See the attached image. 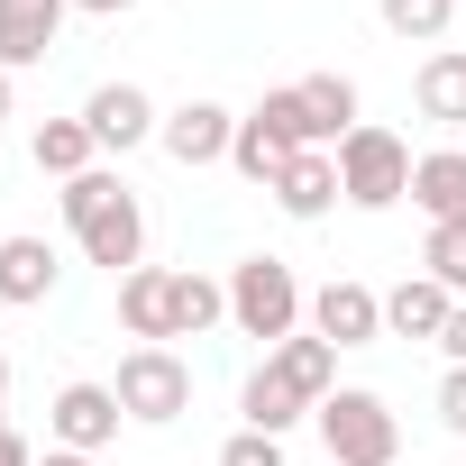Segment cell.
<instances>
[{"label": "cell", "mask_w": 466, "mask_h": 466, "mask_svg": "<svg viewBox=\"0 0 466 466\" xmlns=\"http://www.w3.org/2000/svg\"><path fill=\"white\" fill-rule=\"evenodd\" d=\"M65 219H74V238H83L92 266L137 275V257H147V210H137V192H128L110 165H92V174L65 183Z\"/></svg>", "instance_id": "6da1fadb"}, {"label": "cell", "mask_w": 466, "mask_h": 466, "mask_svg": "<svg viewBox=\"0 0 466 466\" xmlns=\"http://www.w3.org/2000/svg\"><path fill=\"white\" fill-rule=\"evenodd\" d=\"M311 420H320V439H329V466H393V457H402V420H393V402L366 393V384H339Z\"/></svg>", "instance_id": "7a4b0ae2"}, {"label": "cell", "mask_w": 466, "mask_h": 466, "mask_svg": "<svg viewBox=\"0 0 466 466\" xmlns=\"http://www.w3.org/2000/svg\"><path fill=\"white\" fill-rule=\"evenodd\" d=\"M329 156H339V192H348L357 210H393V201L411 192V165H420V156H411L393 128H375V119H357Z\"/></svg>", "instance_id": "3957f363"}, {"label": "cell", "mask_w": 466, "mask_h": 466, "mask_svg": "<svg viewBox=\"0 0 466 466\" xmlns=\"http://www.w3.org/2000/svg\"><path fill=\"white\" fill-rule=\"evenodd\" d=\"M228 320H238L248 339H266V348H284L311 320V302H302V284H293L284 257H248L238 275H228Z\"/></svg>", "instance_id": "277c9868"}, {"label": "cell", "mask_w": 466, "mask_h": 466, "mask_svg": "<svg viewBox=\"0 0 466 466\" xmlns=\"http://www.w3.org/2000/svg\"><path fill=\"white\" fill-rule=\"evenodd\" d=\"M110 393H119V411H128V420L165 430V420H183V411H192V366H183L174 348H128V357H119V375H110Z\"/></svg>", "instance_id": "5b68a950"}, {"label": "cell", "mask_w": 466, "mask_h": 466, "mask_svg": "<svg viewBox=\"0 0 466 466\" xmlns=\"http://www.w3.org/2000/svg\"><path fill=\"white\" fill-rule=\"evenodd\" d=\"M311 329H320L329 348H375V339H384V293L357 284V275H329V284L311 293Z\"/></svg>", "instance_id": "8992f818"}, {"label": "cell", "mask_w": 466, "mask_h": 466, "mask_svg": "<svg viewBox=\"0 0 466 466\" xmlns=\"http://www.w3.org/2000/svg\"><path fill=\"white\" fill-rule=\"evenodd\" d=\"M119 393L110 384H65L56 393V411H46V430H56V448H74V457H101L110 439H119Z\"/></svg>", "instance_id": "52a82bcc"}, {"label": "cell", "mask_w": 466, "mask_h": 466, "mask_svg": "<svg viewBox=\"0 0 466 466\" xmlns=\"http://www.w3.org/2000/svg\"><path fill=\"white\" fill-rule=\"evenodd\" d=\"M65 10H74V0H0V74L46 65L56 37H65Z\"/></svg>", "instance_id": "ba28073f"}, {"label": "cell", "mask_w": 466, "mask_h": 466, "mask_svg": "<svg viewBox=\"0 0 466 466\" xmlns=\"http://www.w3.org/2000/svg\"><path fill=\"white\" fill-rule=\"evenodd\" d=\"M156 147H165L174 165H219L228 147H238V119H228L219 101H183V110H165Z\"/></svg>", "instance_id": "9c48e42d"}, {"label": "cell", "mask_w": 466, "mask_h": 466, "mask_svg": "<svg viewBox=\"0 0 466 466\" xmlns=\"http://www.w3.org/2000/svg\"><path fill=\"white\" fill-rule=\"evenodd\" d=\"M83 128H92L101 147H119V156H128V147H147V137L165 128V110H156L137 83H101V92L83 101Z\"/></svg>", "instance_id": "30bf717a"}, {"label": "cell", "mask_w": 466, "mask_h": 466, "mask_svg": "<svg viewBox=\"0 0 466 466\" xmlns=\"http://www.w3.org/2000/svg\"><path fill=\"white\" fill-rule=\"evenodd\" d=\"M119 320H128L137 348H165V339H174V266H137V275H119Z\"/></svg>", "instance_id": "8fae6325"}, {"label": "cell", "mask_w": 466, "mask_h": 466, "mask_svg": "<svg viewBox=\"0 0 466 466\" xmlns=\"http://www.w3.org/2000/svg\"><path fill=\"white\" fill-rule=\"evenodd\" d=\"M266 366H275V375H284V384H293V393H302L311 411H320V402L339 393V348H329L320 329H293L284 348H266Z\"/></svg>", "instance_id": "7c38bea8"}, {"label": "cell", "mask_w": 466, "mask_h": 466, "mask_svg": "<svg viewBox=\"0 0 466 466\" xmlns=\"http://www.w3.org/2000/svg\"><path fill=\"white\" fill-rule=\"evenodd\" d=\"M448 311H457V293H448V284H430V275H402V284L384 293V329H393V339H430V348H439Z\"/></svg>", "instance_id": "4fadbf2b"}, {"label": "cell", "mask_w": 466, "mask_h": 466, "mask_svg": "<svg viewBox=\"0 0 466 466\" xmlns=\"http://www.w3.org/2000/svg\"><path fill=\"white\" fill-rule=\"evenodd\" d=\"M275 201H284V219H320L329 201H348V192H339V156H329V147L293 156V165H284V183H275Z\"/></svg>", "instance_id": "5bb4252c"}, {"label": "cell", "mask_w": 466, "mask_h": 466, "mask_svg": "<svg viewBox=\"0 0 466 466\" xmlns=\"http://www.w3.org/2000/svg\"><path fill=\"white\" fill-rule=\"evenodd\" d=\"M56 275H65V266H56L46 238H0V302H19V311H28V302L56 293Z\"/></svg>", "instance_id": "9a60e30c"}, {"label": "cell", "mask_w": 466, "mask_h": 466, "mask_svg": "<svg viewBox=\"0 0 466 466\" xmlns=\"http://www.w3.org/2000/svg\"><path fill=\"white\" fill-rule=\"evenodd\" d=\"M411 101H420V119H439V128H466V46H439V56L420 65Z\"/></svg>", "instance_id": "2e32d148"}, {"label": "cell", "mask_w": 466, "mask_h": 466, "mask_svg": "<svg viewBox=\"0 0 466 466\" xmlns=\"http://www.w3.org/2000/svg\"><path fill=\"white\" fill-rule=\"evenodd\" d=\"M411 201L430 210V228H439V219H466V147L420 156V165H411Z\"/></svg>", "instance_id": "e0dca14e"}, {"label": "cell", "mask_w": 466, "mask_h": 466, "mask_svg": "<svg viewBox=\"0 0 466 466\" xmlns=\"http://www.w3.org/2000/svg\"><path fill=\"white\" fill-rule=\"evenodd\" d=\"M293 92H302V110H311V147H339V137L357 128V83H348V74H302Z\"/></svg>", "instance_id": "ac0fdd59"}, {"label": "cell", "mask_w": 466, "mask_h": 466, "mask_svg": "<svg viewBox=\"0 0 466 466\" xmlns=\"http://www.w3.org/2000/svg\"><path fill=\"white\" fill-rule=\"evenodd\" d=\"M293 156H311V147H293V137H275V128H266V119H257V110H248V119H238V147H228V165H238V174H248V183H266V192H275V183H284V165H293Z\"/></svg>", "instance_id": "d6986e66"}, {"label": "cell", "mask_w": 466, "mask_h": 466, "mask_svg": "<svg viewBox=\"0 0 466 466\" xmlns=\"http://www.w3.org/2000/svg\"><path fill=\"white\" fill-rule=\"evenodd\" d=\"M28 156H37V174H56V183H74V174H92V156H101V137H92L83 119H46V128L28 137Z\"/></svg>", "instance_id": "ffe728a7"}, {"label": "cell", "mask_w": 466, "mask_h": 466, "mask_svg": "<svg viewBox=\"0 0 466 466\" xmlns=\"http://www.w3.org/2000/svg\"><path fill=\"white\" fill-rule=\"evenodd\" d=\"M238 411H248V430L284 439V430H293V420H302L311 402H302V393H293V384H284L275 366H257V375H248V393H238Z\"/></svg>", "instance_id": "44dd1931"}, {"label": "cell", "mask_w": 466, "mask_h": 466, "mask_svg": "<svg viewBox=\"0 0 466 466\" xmlns=\"http://www.w3.org/2000/svg\"><path fill=\"white\" fill-rule=\"evenodd\" d=\"M219 320H228V284L174 275V339H201V329H219Z\"/></svg>", "instance_id": "7402d4cb"}, {"label": "cell", "mask_w": 466, "mask_h": 466, "mask_svg": "<svg viewBox=\"0 0 466 466\" xmlns=\"http://www.w3.org/2000/svg\"><path fill=\"white\" fill-rule=\"evenodd\" d=\"M448 19H457V0H384V28H393V37H411V46H439V37H448Z\"/></svg>", "instance_id": "603a6c76"}, {"label": "cell", "mask_w": 466, "mask_h": 466, "mask_svg": "<svg viewBox=\"0 0 466 466\" xmlns=\"http://www.w3.org/2000/svg\"><path fill=\"white\" fill-rule=\"evenodd\" d=\"M420 266H430V284L466 293V219H439V228H430V248H420Z\"/></svg>", "instance_id": "cb8c5ba5"}, {"label": "cell", "mask_w": 466, "mask_h": 466, "mask_svg": "<svg viewBox=\"0 0 466 466\" xmlns=\"http://www.w3.org/2000/svg\"><path fill=\"white\" fill-rule=\"evenodd\" d=\"M257 119H266L275 137H293V147H311V110H302V92H293V83H284V92H266V101H257Z\"/></svg>", "instance_id": "d4e9b609"}, {"label": "cell", "mask_w": 466, "mask_h": 466, "mask_svg": "<svg viewBox=\"0 0 466 466\" xmlns=\"http://www.w3.org/2000/svg\"><path fill=\"white\" fill-rule=\"evenodd\" d=\"M219 466H284V439H266V430H238L219 448Z\"/></svg>", "instance_id": "484cf974"}, {"label": "cell", "mask_w": 466, "mask_h": 466, "mask_svg": "<svg viewBox=\"0 0 466 466\" xmlns=\"http://www.w3.org/2000/svg\"><path fill=\"white\" fill-rule=\"evenodd\" d=\"M439 420L466 439V366H448V384H439Z\"/></svg>", "instance_id": "4316f807"}, {"label": "cell", "mask_w": 466, "mask_h": 466, "mask_svg": "<svg viewBox=\"0 0 466 466\" xmlns=\"http://www.w3.org/2000/svg\"><path fill=\"white\" fill-rule=\"evenodd\" d=\"M439 348H448V366H466V302L448 311V329H439Z\"/></svg>", "instance_id": "83f0119b"}, {"label": "cell", "mask_w": 466, "mask_h": 466, "mask_svg": "<svg viewBox=\"0 0 466 466\" xmlns=\"http://www.w3.org/2000/svg\"><path fill=\"white\" fill-rule=\"evenodd\" d=\"M0 466H37V457H28V439H19V430H0Z\"/></svg>", "instance_id": "f1b7e54d"}, {"label": "cell", "mask_w": 466, "mask_h": 466, "mask_svg": "<svg viewBox=\"0 0 466 466\" xmlns=\"http://www.w3.org/2000/svg\"><path fill=\"white\" fill-rule=\"evenodd\" d=\"M74 10H92V19H119V10H137V0H74Z\"/></svg>", "instance_id": "f546056e"}, {"label": "cell", "mask_w": 466, "mask_h": 466, "mask_svg": "<svg viewBox=\"0 0 466 466\" xmlns=\"http://www.w3.org/2000/svg\"><path fill=\"white\" fill-rule=\"evenodd\" d=\"M37 466H92V457H74V448H46V457H37Z\"/></svg>", "instance_id": "4dcf8cb0"}, {"label": "cell", "mask_w": 466, "mask_h": 466, "mask_svg": "<svg viewBox=\"0 0 466 466\" xmlns=\"http://www.w3.org/2000/svg\"><path fill=\"white\" fill-rule=\"evenodd\" d=\"M10 101H19V92H10V74H0V119H10Z\"/></svg>", "instance_id": "1f68e13d"}, {"label": "cell", "mask_w": 466, "mask_h": 466, "mask_svg": "<svg viewBox=\"0 0 466 466\" xmlns=\"http://www.w3.org/2000/svg\"><path fill=\"white\" fill-rule=\"evenodd\" d=\"M0 402H10V357H0Z\"/></svg>", "instance_id": "d6a6232c"}, {"label": "cell", "mask_w": 466, "mask_h": 466, "mask_svg": "<svg viewBox=\"0 0 466 466\" xmlns=\"http://www.w3.org/2000/svg\"><path fill=\"white\" fill-rule=\"evenodd\" d=\"M0 430H10V411H0Z\"/></svg>", "instance_id": "836d02e7"}, {"label": "cell", "mask_w": 466, "mask_h": 466, "mask_svg": "<svg viewBox=\"0 0 466 466\" xmlns=\"http://www.w3.org/2000/svg\"><path fill=\"white\" fill-rule=\"evenodd\" d=\"M457 10H466V0H457Z\"/></svg>", "instance_id": "e575fe53"}]
</instances>
